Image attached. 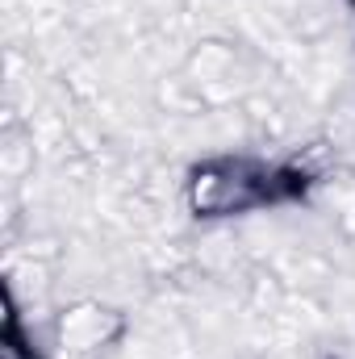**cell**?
<instances>
[{"label":"cell","mask_w":355,"mask_h":359,"mask_svg":"<svg viewBox=\"0 0 355 359\" xmlns=\"http://www.w3.org/2000/svg\"><path fill=\"white\" fill-rule=\"evenodd\" d=\"M121 334H126L121 309L100 305V301H76L55 322V347L67 359H96L100 351H109Z\"/></svg>","instance_id":"obj_2"},{"label":"cell","mask_w":355,"mask_h":359,"mask_svg":"<svg viewBox=\"0 0 355 359\" xmlns=\"http://www.w3.org/2000/svg\"><path fill=\"white\" fill-rule=\"evenodd\" d=\"M4 359H42L38 347H29V339H25V330H21V322H17V313H8V326H4Z\"/></svg>","instance_id":"obj_3"},{"label":"cell","mask_w":355,"mask_h":359,"mask_svg":"<svg viewBox=\"0 0 355 359\" xmlns=\"http://www.w3.org/2000/svg\"><path fill=\"white\" fill-rule=\"evenodd\" d=\"M318 176L305 163H280L255 155H213L201 159L184 180V205L201 222L243 217L255 209L297 205L309 196Z\"/></svg>","instance_id":"obj_1"}]
</instances>
